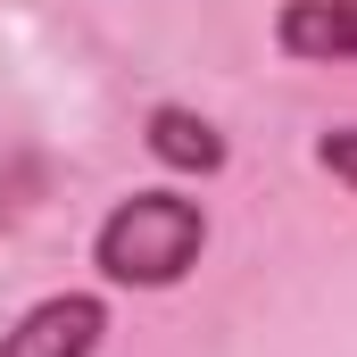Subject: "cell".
Masks as SVG:
<instances>
[{
    "label": "cell",
    "instance_id": "1",
    "mask_svg": "<svg viewBox=\"0 0 357 357\" xmlns=\"http://www.w3.org/2000/svg\"><path fill=\"white\" fill-rule=\"evenodd\" d=\"M199 241H208L199 199H183V191H133V199L108 208V225H100L91 250H100V274H108V282L167 291V282H183V266L199 258Z\"/></svg>",
    "mask_w": 357,
    "mask_h": 357
},
{
    "label": "cell",
    "instance_id": "2",
    "mask_svg": "<svg viewBox=\"0 0 357 357\" xmlns=\"http://www.w3.org/2000/svg\"><path fill=\"white\" fill-rule=\"evenodd\" d=\"M108 333V307L91 291H59L42 307H25L8 333H0V357H91Z\"/></svg>",
    "mask_w": 357,
    "mask_h": 357
},
{
    "label": "cell",
    "instance_id": "3",
    "mask_svg": "<svg viewBox=\"0 0 357 357\" xmlns=\"http://www.w3.org/2000/svg\"><path fill=\"white\" fill-rule=\"evenodd\" d=\"M274 33L291 59H357V0H291Z\"/></svg>",
    "mask_w": 357,
    "mask_h": 357
},
{
    "label": "cell",
    "instance_id": "4",
    "mask_svg": "<svg viewBox=\"0 0 357 357\" xmlns=\"http://www.w3.org/2000/svg\"><path fill=\"white\" fill-rule=\"evenodd\" d=\"M150 150L167 158V167H225V142H216V125L208 116H191V108H158L150 116Z\"/></svg>",
    "mask_w": 357,
    "mask_h": 357
},
{
    "label": "cell",
    "instance_id": "5",
    "mask_svg": "<svg viewBox=\"0 0 357 357\" xmlns=\"http://www.w3.org/2000/svg\"><path fill=\"white\" fill-rule=\"evenodd\" d=\"M316 158H324V167H333V175L357 191V125H333V133L316 142Z\"/></svg>",
    "mask_w": 357,
    "mask_h": 357
}]
</instances>
